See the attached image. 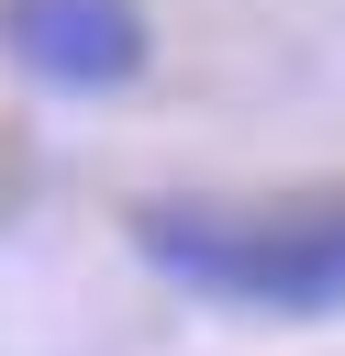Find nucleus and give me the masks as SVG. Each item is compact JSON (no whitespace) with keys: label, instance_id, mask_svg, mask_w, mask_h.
<instances>
[{"label":"nucleus","instance_id":"nucleus-1","mask_svg":"<svg viewBox=\"0 0 345 356\" xmlns=\"http://www.w3.org/2000/svg\"><path fill=\"white\" fill-rule=\"evenodd\" d=\"M134 256L200 300L234 312H345V189L312 200H267V211H223V200H145L134 211Z\"/></svg>","mask_w":345,"mask_h":356},{"label":"nucleus","instance_id":"nucleus-2","mask_svg":"<svg viewBox=\"0 0 345 356\" xmlns=\"http://www.w3.org/2000/svg\"><path fill=\"white\" fill-rule=\"evenodd\" d=\"M0 56L67 100H100V89H134L156 33L134 0H0Z\"/></svg>","mask_w":345,"mask_h":356}]
</instances>
